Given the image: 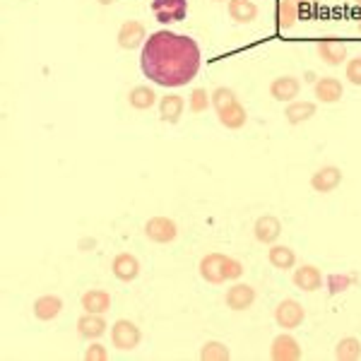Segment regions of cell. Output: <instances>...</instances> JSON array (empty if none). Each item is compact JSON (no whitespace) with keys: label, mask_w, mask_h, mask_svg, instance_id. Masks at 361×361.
<instances>
[{"label":"cell","mask_w":361,"mask_h":361,"mask_svg":"<svg viewBox=\"0 0 361 361\" xmlns=\"http://www.w3.org/2000/svg\"><path fill=\"white\" fill-rule=\"evenodd\" d=\"M140 68L154 85L183 87L193 82L200 70V49L195 39L161 29L142 44Z\"/></svg>","instance_id":"obj_1"},{"label":"cell","mask_w":361,"mask_h":361,"mask_svg":"<svg viewBox=\"0 0 361 361\" xmlns=\"http://www.w3.org/2000/svg\"><path fill=\"white\" fill-rule=\"evenodd\" d=\"M212 109L219 116V123L229 128V130H238V128L246 126V109L241 106V102H238L234 92L226 90V87H217L212 92Z\"/></svg>","instance_id":"obj_2"},{"label":"cell","mask_w":361,"mask_h":361,"mask_svg":"<svg viewBox=\"0 0 361 361\" xmlns=\"http://www.w3.org/2000/svg\"><path fill=\"white\" fill-rule=\"evenodd\" d=\"M243 275V265L224 253H207L200 260V277L209 284H224Z\"/></svg>","instance_id":"obj_3"},{"label":"cell","mask_w":361,"mask_h":361,"mask_svg":"<svg viewBox=\"0 0 361 361\" xmlns=\"http://www.w3.org/2000/svg\"><path fill=\"white\" fill-rule=\"evenodd\" d=\"M157 22L171 25V22H183L188 15V0H152L149 5Z\"/></svg>","instance_id":"obj_4"},{"label":"cell","mask_w":361,"mask_h":361,"mask_svg":"<svg viewBox=\"0 0 361 361\" xmlns=\"http://www.w3.org/2000/svg\"><path fill=\"white\" fill-rule=\"evenodd\" d=\"M304 318H306L304 306H301L299 301H294V299L279 301L277 308H275V320H277L279 328H284V330L299 328V325L304 323Z\"/></svg>","instance_id":"obj_5"},{"label":"cell","mask_w":361,"mask_h":361,"mask_svg":"<svg viewBox=\"0 0 361 361\" xmlns=\"http://www.w3.org/2000/svg\"><path fill=\"white\" fill-rule=\"evenodd\" d=\"M140 328L135 323H130V320L121 318L114 323L111 328V342L116 349H135L140 345Z\"/></svg>","instance_id":"obj_6"},{"label":"cell","mask_w":361,"mask_h":361,"mask_svg":"<svg viewBox=\"0 0 361 361\" xmlns=\"http://www.w3.org/2000/svg\"><path fill=\"white\" fill-rule=\"evenodd\" d=\"M145 234H147L149 241L154 243H171L173 238L178 236L176 222L169 217H152L147 224H145Z\"/></svg>","instance_id":"obj_7"},{"label":"cell","mask_w":361,"mask_h":361,"mask_svg":"<svg viewBox=\"0 0 361 361\" xmlns=\"http://www.w3.org/2000/svg\"><path fill=\"white\" fill-rule=\"evenodd\" d=\"M270 357L275 361H294L301 357V347L292 335H277L272 340Z\"/></svg>","instance_id":"obj_8"},{"label":"cell","mask_w":361,"mask_h":361,"mask_svg":"<svg viewBox=\"0 0 361 361\" xmlns=\"http://www.w3.org/2000/svg\"><path fill=\"white\" fill-rule=\"evenodd\" d=\"M342 183V171L337 166H323L311 176V185L316 193H333Z\"/></svg>","instance_id":"obj_9"},{"label":"cell","mask_w":361,"mask_h":361,"mask_svg":"<svg viewBox=\"0 0 361 361\" xmlns=\"http://www.w3.org/2000/svg\"><path fill=\"white\" fill-rule=\"evenodd\" d=\"M224 301L231 311H246L255 301V289L250 284H234L231 289H226Z\"/></svg>","instance_id":"obj_10"},{"label":"cell","mask_w":361,"mask_h":361,"mask_svg":"<svg viewBox=\"0 0 361 361\" xmlns=\"http://www.w3.org/2000/svg\"><path fill=\"white\" fill-rule=\"evenodd\" d=\"M299 92H301V85H299V80L292 78V75L275 78L270 85V94H272V99H277V102H294V99L299 97Z\"/></svg>","instance_id":"obj_11"},{"label":"cell","mask_w":361,"mask_h":361,"mask_svg":"<svg viewBox=\"0 0 361 361\" xmlns=\"http://www.w3.org/2000/svg\"><path fill=\"white\" fill-rule=\"evenodd\" d=\"M147 42V37H145V25L142 22H137V20H130V22H126L123 27L118 29V44H121V49H137L140 44H145Z\"/></svg>","instance_id":"obj_12"},{"label":"cell","mask_w":361,"mask_h":361,"mask_svg":"<svg viewBox=\"0 0 361 361\" xmlns=\"http://www.w3.org/2000/svg\"><path fill=\"white\" fill-rule=\"evenodd\" d=\"M111 270H114L116 279H121V282H133V279L140 275V263H137L135 255L118 253L111 263Z\"/></svg>","instance_id":"obj_13"},{"label":"cell","mask_w":361,"mask_h":361,"mask_svg":"<svg viewBox=\"0 0 361 361\" xmlns=\"http://www.w3.org/2000/svg\"><path fill=\"white\" fill-rule=\"evenodd\" d=\"M294 284L301 292H316L323 287V275L316 265H301L299 270H294Z\"/></svg>","instance_id":"obj_14"},{"label":"cell","mask_w":361,"mask_h":361,"mask_svg":"<svg viewBox=\"0 0 361 361\" xmlns=\"http://www.w3.org/2000/svg\"><path fill=\"white\" fill-rule=\"evenodd\" d=\"M316 51L320 61L328 63V66H342V61L347 58V46L337 42V39H325V42H320L316 46Z\"/></svg>","instance_id":"obj_15"},{"label":"cell","mask_w":361,"mask_h":361,"mask_svg":"<svg viewBox=\"0 0 361 361\" xmlns=\"http://www.w3.org/2000/svg\"><path fill=\"white\" fill-rule=\"evenodd\" d=\"M253 231H255V238H258L260 243H275L279 238V234H282V224H279L277 217L265 214V217H258Z\"/></svg>","instance_id":"obj_16"},{"label":"cell","mask_w":361,"mask_h":361,"mask_svg":"<svg viewBox=\"0 0 361 361\" xmlns=\"http://www.w3.org/2000/svg\"><path fill=\"white\" fill-rule=\"evenodd\" d=\"M345 90H342V82L337 78H320L316 82V97L318 102L323 104H335L340 102Z\"/></svg>","instance_id":"obj_17"},{"label":"cell","mask_w":361,"mask_h":361,"mask_svg":"<svg viewBox=\"0 0 361 361\" xmlns=\"http://www.w3.org/2000/svg\"><path fill=\"white\" fill-rule=\"evenodd\" d=\"M82 308L85 313H106L111 308V294L104 292V289H90L87 294H82Z\"/></svg>","instance_id":"obj_18"},{"label":"cell","mask_w":361,"mask_h":361,"mask_svg":"<svg viewBox=\"0 0 361 361\" xmlns=\"http://www.w3.org/2000/svg\"><path fill=\"white\" fill-rule=\"evenodd\" d=\"M78 333L87 337V340L102 337L106 333V320L102 318V313H85V316L78 320Z\"/></svg>","instance_id":"obj_19"},{"label":"cell","mask_w":361,"mask_h":361,"mask_svg":"<svg viewBox=\"0 0 361 361\" xmlns=\"http://www.w3.org/2000/svg\"><path fill=\"white\" fill-rule=\"evenodd\" d=\"M183 99H180L178 94H166L161 97L159 102V116L164 123H178L180 116H183Z\"/></svg>","instance_id":"obj_20"},{"label":"cell","mask_w":361,"mask_h":361,"mask_svg":"<svg viewBox=\"0 0 361 361\" xmlns=\"http://www.w3.org/2000/svg\"><path fill=\"white\" fill-rule=\"evenodd\" d=\"M229 17L238 25H248L258 17V5L253 0H229Z\"/></svg>","instance_id":"obj_21"},{"label":"cell","mask_w":361,"mask_h":361,"mask_svg":"<svg viewBox=\"0 0 361 361\" xmlns=\"http://www.w3.org/2000/svg\"><path fill=\"white\" fill-rule=\"evenodd\" d=\"M301 3H304V0H279L277 3V20H279L277 25H279V29H289V27L296 25Z\"/></svg>","instance_id":"obj_22"},{"label":"cell","mask_w":361,"mask_h":361,"mask_svg":"<svg viewBox=\"0 0 361 361\" xmlns=\"http://www.w3.org/2000/svg\"><path fill=\"white\" fill-rule=\"evenodd\" d=\"M61 308H63V301L58 299V296L46 294L34 301V316L39 320H54L58 313H61Z\"/></svg>","instance_id":"obj_23"},{"label":"cell","mask_w":361,"mask_h":361,"mask_svg":"<svg viewBox=\"0 0 361 361\" xmlns=\"http://www.w3.org/2000/svg\"><path fill=\"white\" fill-rule=\"evenodd\" d=\"M267 260L275 270H292L296 265V253L287 246H272L267 250Z\"/></svg>","instance_id":"obj_24"},{"label":"cell","mask_w":361,"mask_h":361,"mask_svg":"<svg viewBox=\"0 0 361 361\" xmlns=\"http://www.w3.org/2000/svg\"><path fill=\"white\" fill-rule=\"evenodd\" d=\"M284 116H287V121L292 126H299L311 118V116H316V104L313 102H292L287 106V111H284Z\"/></svg>","instance_id":"obj_25"},{"label":"cell","mask_w":361,"mask_h":361,"mask_svg":"<svg viewBox=\"0 0 361 361\" xmlns=\"http://www.w3.org/2000/svg\"><path fill=\"white\" fill-rule=\"evenodd\" d=\"M128 102H130V106L137 109V111H147V109L154 106L157 94H154L152 90H149V87L140 85V87H133V90H130V94H128Z\"/></svg>","instance_id":"obj_26"},{"label":"cell","mask_w":361,"mask_h":361,"mask_svg":"<svg viewBox=\"0 0 361 361\" xmlns=\"http://www.w3.org/2000/svg\"><path fill=\"white\" fill-rule=\"evenodd\" d=\"M335 357L342 359V361H354L361 357V342L357 337H345V340L337 342V349H335Z\"/></svg>","instance_id":"obj_27"},{"label":"cell","mask_w":361,"mask_h":361,"mask_svg":"<svg viewBox=\"0 0 361 361\" xmlns=\"http://www.w3.org/2000/svg\"><path fill=\"white\" fill-rule=\"evenodd\" d=\"M200 359L205 361H226L229 359V349H226L222 342H207L200 352Z\"/></svg>","instance_id":"obj_28"},{"label":"cell","mask_w":361,"mask_h":361,"mask_svg":"<svg viewBox=\"0 0 361 361\" xmlns=\"http://www.w3.org/2000/svg\"><path fill=\"white\" fill-rule=\"evenodd\" d=\"M209 104H212V99H207V90H195L193 94H190L188 106L193 114H202V111H207Z\"/></svg>","instance_id":"obj_29"},{"label":"cell","mask_w":361,"mask_h":361,"mask_svg":"<svg viewBox=\"0 0 361 361\" xmlns=\"http://www.w3.org/2000/svg\"><path fill=\"white\" fill-rule=\"evenodd\" d=\"M347 80L352 85H357V87H361V56H357V58H352V61L347 63Z\"/></svg>","instance_id":"obj_30"},{"label":"cell","mask_w":361,"mask_h":361,"mask_svg":"<svg viewBox=\"0 0 361 361\" xmlns=\"http://www.w3.org/2000/svg\"><path fill=\"white\" fill-rule=\"evenodd\" d=\"M109 354H106V349H104L102 345H92L90 349L85 352V359L87 361H104Z\"/></svg>","instance_id":"obj_31"},{"label":"cell","mask_w":361,"mask_h":361,"mask_svg":"<svg viewBox=\"0 0 361 361\" xmlns=\"http://www.w3.org/2000/svg\"><path fill=\"white\" fill-rule=\"evenodd\" d=\"M99 3H102V5H109V3H114V0H99Z\"/></svg>","instance_id":"obj_32"},{"label":"cell","mask_w":361,"mask_h":361,"mask_svg":"<svg viewBox=\"0 0 361 361\" xmlns=\"http://www.w3.org/2000/svg\"><path fill=\"white\" fill-rule=\"evenodd\" d=\"M354 3H357V5H359V8H361V0H354Z\"/></svg>","instance_id":"obj_33"},{"label":"cell","mask_w":361,"mask_h":361,"mask_svg":"<svg viewBox=\"0 0 361 361\" xmlns=\"http://www.w3.org/2000/svg\"><path fill=\"white\" fill-rule=\"evenodd\" d=\"M359 32H361V22H359Z\"/></svg>","instance_id":"obj_34"}]
</instances>
